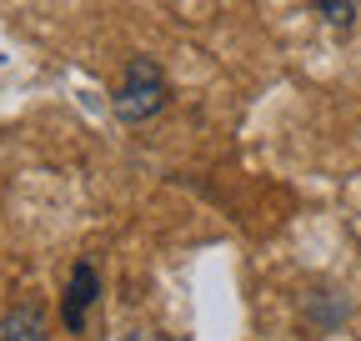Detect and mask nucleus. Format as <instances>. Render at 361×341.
<instances>
[{"label":"nucleus","instance_id":"nucleus-1","mask_svg":"<svg viewBox=\"0 0 361 341\" xmlns=\"http://www.w3.org/2000/svg\"><path fill=\"white\" fill-rule=\"evenodd\" d=\"M166 101H171V80H166V70H161L151 56H130V61H126L121 91L111 96V111H116L121 120H130V125H141V120L161 116Z\"/></svg>","mask_w":361,"mask_h":341},{"label":"nucleus","instance_id":"nucleus-2","mask_svg":"<svg viewBox=\"0 0 361 341\" xmlns=\"http://www.w3.org/2000/svg\"><path fill=\"white\" fill-rule=\"evenodd\" d=\"M96 296H101L96 266H90V261H75V271H71V281H66V302H61V321H66L71 336L85 331V316H90V306H96Z\"/></svg>","mask_w":361,"mask_h":341},{"label":"nucleus","instance_id":"nucleus-3","mask_svg":"<svg viewBox=\"0 0 361 341\" xmlns=\"http://www.w3.org/2000/svg\"><path fill=\"white\" fill-rule=\"evenodd\" d=\"M0 341H51V336H45V311L35 302L11 306L6 321H0Z\"/></svg>","mask_w":361,"mask_h":341},{"label":"nucleus","instance_id":"nucleus-4","mask_svg":"<svg viewBox=\"0 0 361 341\" xmlns=\"http://www.w3.org/2000/svg\"><path fill=\"white\" fill-rule=\"evenodd\" d=\"M311 6H316V16L331 20L336 30H351L356 25V0H311Z\"/></svg>","mask_w":361,"mask_h":341}]
</instances>
